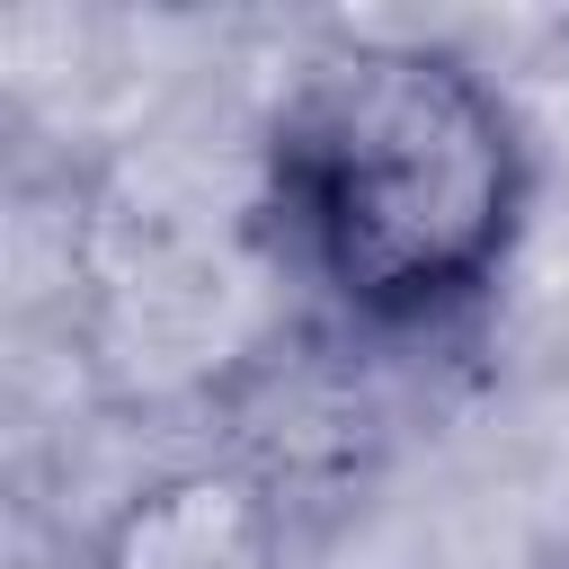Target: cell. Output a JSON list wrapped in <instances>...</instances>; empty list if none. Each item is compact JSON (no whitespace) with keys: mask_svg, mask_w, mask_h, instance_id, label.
Here are the masks:
<instances>
[{"mask_svg":"<svg viewBox=\"0 0 569 569\" xmlns=\"http://www.w3.org/2000/svg\"><path fill=\"white\" fill-rule=\"evenodd\" d=\"M267 560H276L267 489L213 462L133 489L98 542V569H267Z\"/></svg>","mask_w":569,"mask_h":569,"instance_id":"2","label":"cell"},{"mask_svg":"<svg viewBox=\"0 0 569 569\" xmlns=\"http://www.w3.org/2000/svg\"><path fill=\"white\" fill-rule=\"evenodd\" d=\"M533 187L516 98L436 36H338L258 124L267 267L356 347L471 329L516 276Z\"/></svg>","mask_w":569,"mask_h":569,"instance_id":"1","label":"cell"}]
</instances>
